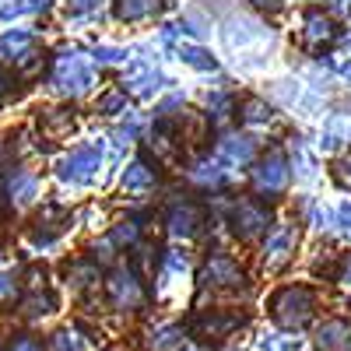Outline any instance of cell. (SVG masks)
<instances>
[{
  "label": "cell",
  "instance_id": "obj_2",
  "mask_svg": "<svg viewBox=\"0 0 351 351\" xmlns=\"http://www.w3.org/2000/svg\"><path fill=\"white\" fill-rule=\"evenodd\" d=\"M11 351H39V344H36V341H28V337H21V341L11 344Z\"/></svg>",
  "mask_w": 351,
  "mask_h": 351
},
{
  "label": "cell",
  "instance_id": "obj_1",
  "mask_svg": "<svg viewBox=\"0 0 351 351\" xmlns=\"http://www.w3.org/2000/svg\"><path fill=\"white\" fill-rule=\"evenodd\" d=\"M11 291H14V281H11L8 274H0V302L11 299Z\"/></svg>",
  "mask_w": 351,
  "mask_h": 351
}]
</instances>
